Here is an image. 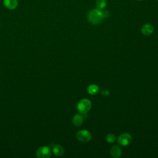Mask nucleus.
Here are the masks:
<instances>
[{
  "instance_id": "5",
  "label": "nucleus",
  "mask_w": 158,
  "mask_h": 158,
  "mask_svg": "<svg viewBox=\"0 0 158 158\" xmlns=\"http://www.w3.org/2000/svg\"><path fill=\"white\" fill-rule=\"evenodd\" d=\"M36 157L39 158H48L51 155V152L49 147L43 146L38 149L36 151Z\"/></svg>"
},
{
  "instance_id": "16",
  "label": "nucleus",
  "mask_w": 158,
  "mask_h": 158,
  "mask_svg": "<svg viewBox=\"0 0 158 158\" xmlns=\"http://www.w3.org/2000/svg\"><path fill=\"white\" fill-rule=\"evenodd\" d=\"M137 1H142V0H137Z\"/></svg>"
},
{
  "instance_id": "1",
  "label": "nucleus",
  "mask_w": 158,
  "mask_h": 158,
  "mask_svg": "<svg viewBox=\"0 0 158 158\" xmlns=\"http://www.w3.org/2000/svg\"><path fill=\"white\" fill-rule=\"evenodd\" d=\"M88 21L93 25H97L101 23L103 19L101 10L97 9L91 10L88 14Z\"/></svg>"
},
{
  "instance_id": "2",
  "label": "nucleus",
  "mask_w": 158,
  "mask_h": 158,
  "mask_svg": "<svg viewBox=\"0 0 158 158\" xmlns=\"http://www.w3.org/2000/svg\"><path fill=\"white\" fill-rule=\"evenodd\" d=\"M77 107L80 114H86L91 107V102L88 99H82L78 102Z\"/></svg>"
},
{
  "instance_id": "4",
  "label": "nucleus",
  "mask_w": 158,
  "mask_h": 158,
  "mask_svg": "<svg viewBox=\"0 0 158 158\" xmlns=\"http://www.w3.org/2000/svg\"><path fill=\"white\" fill-rule=\"evenodd\" d=\"M132 140L131 136L128 133H123L121 134L117 138L118 143L121 146H127L130 144Z\"/></svg>"
},
{
  "instance_id": "7",
  "label": "nucleus",
  "mask_w": 158,
  "mask_h": 158,
  "mask_svg": "<svg viewBox=\"0 0 158 158\" xmlns=\"http://www.w3.org/2000/svg\"><path fill=\"white\" fill-rule=\"evenodd\" d=\"M3 2L4 6L10 10L15 9L18 5L17 0H4Z\"/></svg>"
},
{
  "instance_id": "17",
  "label": "nucleus",
  "mask_w": 158,
  "mask_h": 158,
  "mask_svg": "<svg viewBox=\"0 0 158 158\" xmlns=\"http://www.w3.org/2000/svg\"><path fill=\"white\" fill-rule=\"evenodd\" d=\"M157 1H158V0H157Z\"/></svg>"
},
{
  "instance_id": "12",
  "label": "nucleus",
  "mask_w": 158,
  "mask_h": 158,
  "mask_svg": "<svg viewBox=\"0 0 158 158\" xmlns=\"http://www.w3.org/2000/svg\"><path fill=\"white\" fill-rule=\"evenodd\" d=\"M96 9L98 10L104 9L107 6V1L106 0H97L96 1Z\"/></svg>"
},
{
  "instance_id": "3",
  "label": "nucleus",
  "mask_w": 158,
  "mask_h": 158,
  "mask_svg": "<svg viewBox=\"0 0 158 158\" xmlns=\"http://www.w3.org/2000/svg\"><path fill=\"white\" fill-rule=\"evenodd\" d=\"M76 137L78 141L82 143H86L91 139V134L88 130H81L77 133Z\"/></svg>"
},
{
  "instance_id": "13",
  "label": "nucleus",
  "mask_w": 158,
  "mask_h": 158,
  "mask_svg": "<svg viewBox=\"0 0 158 158\" xmlns=\"http://www.w3.org/2000/svg\"><path fill=\"white\" fill-rule=\"evenodd\" d=\"M106 141L109 143H112L116 140V136L113 133H109L106 137Z\"/></svg>"
},
{
  "instance_id": "14",
  "label": "nucleus",
  "mask_w": 158,
  "mask_h": 158,
  "mask_svg": "<svg viewBox=\"0 0 158 158\" xmlns=\"http://www.w3.org/2000/svg\"><path fill=\"white\" fill-rule=\"evenodd\" d=\"M101 10V13H102V15L103 19L104 18H107L109 16V12L107 10Z\"/></svg>"
},
{
  "instance_id": "6",
  "label": "nucleus",
  "mask_w": 158,
  "mask_h": 158,
  "mask_svg": "<svg viewBox=\"0 0 158 158\" xmlns=\"http://www.w3.org/2000/svg\"><path fill=\"white\" fill-rule=\"evenodd\" d=\"M141 33L146 36L151 35L154 31V27L151 23H146L143 25L141 28Z\"/></svg>"
},
{
  "instance_id": "11",
  "label": "nucleus",
  "mask_w": 158,
  "mask_h": 158,
  "mask_svg": "<svg viewBox=\"0 0 158 158\" xmlns=\"http://www.w3.org/2000/svg\"><path fill=\"white\" fill-rule=\"evenodd\" d=\"M87 91L89 94H96L99 91V87L96 85H90L87 88Z\"/></svg>"
},
{
  "instance_id": "8",
  "label": "nucleus",
  "mask_w": 158,
  "mask_h": 158,
  "mask_svg": "<svg viewBox=\"0 0 158 158\" xmlns=\"http://www.w3.org/2000/svg\"><path fill=\"white\" fill-rule=\"evenodd\" d=\"M110 154L114 158L119 157L122 154V149L117 146H114L110 150Z\"/></svg>"
},
{
  "instance_id": "15",
  "label": "nucleus",
  "mask_w": 158,
  "mask_h": 158,
  "mask_svg": "<svg viewBox=\"0 0 158 158\" xmlns=\"http://www.w3.org/2000/svg\"><path fill=\"white\" fill-rule=\"evenodd\" d=\"M102 93L103 95H105V96H108V95L109 94V91L107 90V89H104V90L102 91Z\"/></svg>"
},
{
  "instance_id": "9",
  "label": "nucleus",
  "mask_w": 158,
  "mask_h": 158,
  "mask_svg": "<svg viewBox=\"0 0 158 158\" xmlns=\"http://www.w3.org/2000/svg\"><path fill=\"white\" fill-rule=\"evenodd\" d=\"M83 122V117L81 114H75L72 119V122L73 124L76 126V127H79L80 126Z\"/></svg>"
},
{
  "instance_id": "10",
  "label": "nucleus",
  "mask_w": 158,
  "mask_h": 158,
  "mask_svg": "<svg viewBox=\"0 0 158 158\" xmlns=\"http://www.w3.org/2000/svg\"><path fill=\"white\" fill-rule=\"evenodd\" d=\"M52 152L55 155L57 156H60L64 154V149L62 146L59 144H55L52 146Z\"/></svg>"
}]
</instances>
